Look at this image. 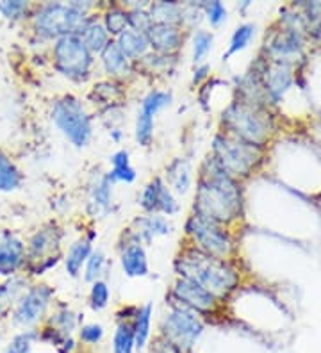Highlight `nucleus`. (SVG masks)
I'll return each mask as SVG.
<instances>
[{"instance_id": "obj_41", "label": "nucleus", "mask_w": 321, "mask_h": 353, "mask_svg": "<svg viewBox=\"0 0 321 353\" xmlns=\"http://www.w3.org/2000/svg\"><path fill=\"white\" fill-rule=\"evenodd\" d=\"M202 6V11L207 17V20L211 22V26H220V23L227 18V9L222 2H204Z\"/></svg>"}, {"instance_id": "obj_34", "label": "nucleus", "mask_w": 321, "mask_h": 353, "mask_svg": "<svg viewBox=\"0 0 321 353\" xmlns=\"http://www.w3.org/2000/svg\"><path fill=\"white\" fill-rule=\"evenodd\" d=\"M93 95L97 97V100H99L100 103L113 105V103H116L121 97H124V91L116 86L115 82L106 81V82H100V84H97V86L93 88Z\"/></svg>"}, {"instance_id": "obj_45", "label": "nucleus", "mask_w": 321, "mask_h": 353, "mask_svg": "<svg viewBox=\"0 0 321 353\" xmlns=\"http://www.w3.org/2000/svg\"><path fill=\"white\" fill-rule=\"evenodd\" d=\"M209 65H200L197 70H195V75H193V84H200L204 79L209 74Z\"/></svg>"}, {"instance_id": "obj_11", "label": "nucleus", "mask_w": 321, "mask_h": 353, "mask_svg": "<svg viewBox=\"0 0 321 353\" xmlns=\"http://www.w3.org/2000/svg\"><path fill=\"white\" fill-rule=\"evenodd\" d=\"M171 296L175 298V302L179 305L193 310L195 314L197 312L207 314V312L214 310V307H216V296H213L209 291H206V289L200 288L198 284L186 279H179L173 284Z\"/></svg>"}, {"instance_id": "obj_40", "label": "nucleus", "mask_w": 321, "mask_h": 353, "mask_svg": "<svg viewBox=\"0 0 321 353\" xmlns=\"http://www.w3.org/2000/svg\"><path fill=\"white\" fill-rule=\"evenodd\" d=\"M104 327L99 323H90V325H84V327H81V330H79V339L84 343V345H90V346H95L99 345L100 341L104 339Z\"/></svg>"}, {"instance_id": "obj_42", "label": "nucleus", "mask_w": 321, "mask_h": 353, "mask_svg": "<svg viewBox=\"0 0 321 353\" xmlns=\"http://www.w3.org/2000/svg\"><path fill=\"white\" fill-rule=\"evenodd\" d=\"M29 4L27 2H21V0H6V2H0V13L4 14L6 18H11V20H18L23 14L27 13Z\"/></svg>"}, {"instance_id": "obj_4", "label": "nucleus", "mask_w": 321, "mask_h": 353, "mask_svg": "<svg viewBox=\"0 0 321 353\" xmlns=\"http://www.w3.org/2000/svg\"><path fill=\"white\" fill-rule=\"evenodd\" d=\"M52 121L63 132L64 138H68V141L77 148L88 147V143L91 141V136H93L91 117L81 100L75 97H63L54 102Z\"/></svg>"}, {"instance_id": "obj_25", "label": "nucleus", "mask_w": 321, "mask_h": 353, "mask_svg": "<svg viewBox=\"0 0 321 353\" xmlns=\"http://www.w3.org/2000/svg\"><path fill=\"white\" fill-rule=\"evenodd\" d=\"M113 170L107 173V176L111 179V182H130L136 181V170L133 168L130 159H128L127 150H118L111 155Z\"/></svg>"}, {"instance_id": "obj_14", "label": "nucleus", "mask_w": 321, "mask_h": 353, "mask_svg": "<svg viewBox=\"0 0 321 353\" xmlns=\"http://www.w3.org/2000/svg\"><path fill=\"white\" fill-rule=\"evenodd\" d=\"M171 232V225L164 216L148 214L139 216L133 221V227L128 228V241L150 243L154 237L166 236Z\"/></svg>"}, {"instance_id": "obj_3", "label": "nucleus", "mask_w": 321, "mask_h": 353, "mask_svg": "<svg viewBox=\"0 0 321 353\" xmlns=\"http://www.w3.org/2000/svg\"><path fill=\"white\" fill-rule=\"evenodd\" d=\"M91 9L90 2H70V4H59L50 2L36 11L35 27L36 32L43 38H61L64 34H72L81 29Z\"/></svg>"}, {"instance_id": "obj_33", "label": "nucleus", "mask_w": 321, "mask_h": 353, "mask_svg": "<svg viewBox=\"0 0 321 353\" xmlns=\"http://www.w3.org/2000/svg\"><path fill=\"white\" fill-rule=\"evenodd\" d=\"M213 48V34L207 30H197L193 36V61L195 65H200L206 59L207 54Z\"/></svg>"}, {"instance_id": "obj_36", "label": "nucleus", "mask_w": 321, "mask_h": 353, "mask_svg": "<svg viewBox=\"0 0 321 353\" xmlns=\"http://www.w3.org/2000/svg\"><path fill=\"white\" fill-rule=\"evenodd\" d=\"M109 296H111V293H109V288H107V284L104 282V280H97V282H93V285H91V291H90V305L93 310H104L107 305H109Z\"/></svg>"}, {"instance_id": "obj_19", "label": "nucleus", "mask_w": 321, "mask_h": 353, "mask_svg": "<svg viewBox=\"0 0 321 353\" xmlns=\"http://www.w3.org/2000/svg\"><path fill=\"white\" fill-rule=\"evenodd\" d=\"M102 65L106 74H109L115 79H124L127 75H130L133 72V66H130V59L121 54V50L118 48V45L115 41H109L106 48L102 52Z\"/></svg>"}, {"instance_id": "obj_12", "label": "nucleus", "mask_w": 321, "mask_h": 353, "mask_svg": "<svg viewBox=\"0 0 321 353\" xmlns=\"http://www.w3.org/2000/svg\"><path fill=\"white\" fill-rule=\"evenodd\" d=\"M139 205L150 214L163 212V214L171 216L179 212V203L173 199L171 190L161 176H155L145 185L142 199H139Z\"/></svg>"}, {"instance_id": "obj_16", "label": "nucleus", "mask_w": 321, "mask_h": 353, "mask_svg": "<svg viewBox=\"0 0 321 353\" xmlns=\"http://www.w3.org/2000/svg\"><path fill=\"white\" fill-rule=\"evenodd\" d=\"M26 259V246L14 236L0 241V275H13Z\"/></svg>"}, {"instance_id": "obj_22", "label": "nucleus", "mask_w": 321, "mask_h": 353, "mask_svg": "<svg viewBox=\"0 0 321 353\" xmlns=\"http://www.w3.org/2000/svg\"><path fill=\"white\" fill-rule=\"evenodd\" d=\"M91 239H93V234L90 237H82V239H79V241L70 246L68 255L64 259V266H66V272H68L70 276H77L81 273L82 264H86L88 257L93 252Z\"/></svg>"}, {"instance_id": "obj_27", "label": "nucleus", "mask_w": 321, "mask_h": 353, "mask_svg": "<svg viewBox=\"0 0 321 353\" xmlns=\"http://www.w3.org/2000/svg\"><path fill=\"white\" fill-rule=\"evenodd\" d=\"M136 339H134L133 323L120 321L113 336V353H134Z\"/></svg>"}, {"instance_id": "obj_30", "label": "nucleus", "mask_w": 321, "mask_h": 353, "mask_svg": "<svg viewBox=\"0 0 321 353\" xmlns=\"http://www.w3.org/2000/svg\"><path fill=\"white\" fill-rule=\"evenodd\" d=\"M50 327L56 328L59 334L66 337H72V332L77 327V316L73 314L68 307H61L59 310L54 312V316L50 318Z\"/></svg>"}, {"instance_id": "obj_43", "label": "nucleus", "mask_w": 321, "mask_h": 353, "mask_svg": "<svg viewBox=\"0 0 321 353\" xmlns=\"http://www.w3.org/2000/svg\"><path fill=\"white\" fill-rule=\"evenodd\" d=\"M202 17H204L202 6H197V4L182 6V18H180V26H182V23L188 27L198 26V23L202 22Z\"/></svg>"}, {"instance_id": "obj_26", "label": "nucleus", "mask_w": 321, "mask_h": 353, "mask_svg": "<svg viewBox=\"0 0 321 353\" xmlns=\"http://www.w3.org/2000/svg\"><path fill=\"white\" fill-rule=\"evenodd\" d=\"M21 184V173L14 166V163L9 159L4 152L0 150V191L9 193V191L18 190Z\"/></svg>"}, {"instance_id": "obj_7", "label": "nucleus", "mask_w": 321, "mask_h": 353, "mask_svg": "<svg viewBox=\"0 0 321 353\" xmlns=\"http://www.w3.org/2000/svg\"><path fill=\"white\" fill-rule=\"evenodd\" d=\"M186 232L197 243L198 250L206 254L223 259L231 252V237L223 230L222 225L198 212H193L188 218Z\"/></svg>"}, {"instance_id": "obj_2", "label": "nucleus", "mask_w": 321, "mask_h": 353, "mask_svg": "<svg viewBox=\"0 0 321 353\" xmlns=\"http://www.w3.org/2000/svg\"><path fill=\"white\" fill-rule=\"evenodd\" d=\"M175 272L180 279L191 280L213 296H227L237 282V275L228 263L198 250L197 246L186 248L175 259Z\"/></svg>"}, {"instance_id": "obj_35", "label": "nucleus", "mask_w": 321, "mask_h": 353, "mask_svg": "<svg viewBox=\"0 0 321 353\" xmlns=\"http://www.w3.org/2000/svg\"><path fill=\"white\" fill-rule=\"evenodd\" d=\"M36 337H38V334L35 330L17 334L13 339L9 341V345L6 346L4 353H32V345H35Z\"/></svg>"}, {"instance_id": "obj_38", "label": "nucleus", "mask_w": 321, "mask_h": 353, "mask_svg": "<svg viewBox=\"0 0 321 353\" xmlns=\"http://www.w3.org/2000/svg\"><path fill=\"white\" fill-rule=\"evenodd\" d=\"M252 36H253V26H250V23H244V26L237 27V29L234 30V34H232L231 47H228V52L225 57L232 56V54H235V52L243 50V48L250 43Z\"/></svg>"}, {"instance_id": "obj_24", "label": "nucleus", "mask_w": 321, "mask_h": 353, "mask_svg": "<svg viewBox=\"0 0 321 353\" xmlns=\"http://www.w3.org/2000/svg\"><path fill=\"white\" fill-rule=\"evenodd\" d=\"M152 303H145L142 309H137L134 314V339H136V350L142 352L150 339V327H152Z\"/></svg>"}, {"instance_id": "obj_18", "label": "nucleus", "mask_w": 321, "mask_h": 353, "mask_svg": "<svg viewBox=\"0 0 321 353\" xmlns=\"http://www.w3.org/2000/svg\"><path fill=\"white\" fill-rule=\"evenodd\" d=\"M116 45L121 50L127 59H139V57L146 56L148 50V39H146L145 32H137L134 29H125L120 36H116Z\"/></svg>"}, {"instance_id": "obj_29", "label": "nucleus", "mask_w": 321, "mask_h": 353, "mask_svg": "<svg viewBox=\"0 0 321 353\" xmlns=\"http://www.w3.org/2000/svg\"><path fill=\"white\" fill-rule=\"evenodd\" d=\"M104 27L109 36H120L125 29H128V11L121 8H111L104 17Z\"/></svg>"}, {"instance_id": "obj_32", "label": "nucleus", "mask_w": 321, "mask_h": 353, "mask_svg": "<svg viewBox=\"0 0 321 353\" xmlns=\"http://www.w3.org/2000/svg\"><path fill=\"white\" fill-rule=\"evenodd\" d=\"M134 136H136L137 145L148 147L154 138V117L139 111L136 118V127H134Z\"/></svg>"}, {"instance_id": "obj_39", "label": "nucleus", "mask_w": 321, "mask_h": 353, "mask_svg": "<svg viewBox=\"0 0 321 353\" xmlns=\"http://www.w3.org/2000/svg\"><path fill=\"white\" fill-rule=\"evenodd\" d=\"M152 26V20L148 17V11L143 8H134L133 11H128V27L137 32H146Z\"/></svg>"}, {"instance_id": "obj_10", "label": "nucleus", "mask_w": 321, "mask_h": 353, "mask_svg": "<svg viewBox=\"0 0 321 353\" xmlns=\"http://www.w3.org/2000/svg\"><path fill=\"white\" fill-rule=\"evenodd\" d=\"M52 296H54V289L48 285L30 288L17 302V309L13 314L14 323L20 327H35L47 312Z\"/></svg>"}, {"instance_id": "obj_9", "label": "nucleus", "mask_w": 321, "mask_h": 353, "mask_svg": "<svg viewBox=\"0 0 321 353\" xmlns=\"http://www.w3.org/2000/svg\"><path fill=\"white\" fill-rule=\"evenodd\" d=\"M213 157L220 168L228 175H241L252 164V152L249 145L228 136H216L213 143Z\"/></svg>"}, {"instance_id": "obj_21", "label": "nucleus", "mask_w": 321, "mask_h": 353, "mask_svg": "<svg viewBox=\"0 0 321 353\" xmlns=\"http://www.w3.org/2000/svg\"><path fill=\"white\" fill-rule=\"evenodd\" d=\"M113 199V182L107 175L100 176L91 188L90 209L95 216H102L109 211Z\"/></svg>"}, {"instance_id": "obj_20", "label": "nucleus", "mask_w": 321, "mask_h": 353, "mask_svg": "<svg viewBox=\"0 0 321 353\" xmlns=\"http://www.w3.org/2000/svg\"><path fill=\"white\" fill-rule=\"evenodd\" d=\"M191 163L188 159H173L166 166V185L180 194H186L191 188Z\"/></svg>"}, {"instance_id": "obj_37", "label": "nucleus", "mask_w": 321, "mask_h": 353, "mask_svg": "<svg viewBox=\"0 0 321 353\" xmlns=\"http://www.w3.org/2000/svg\"><path fill=\"white\" fill-rule=\"evenodd\" d=\"M104 266H106V255H104V252L93 250L91 252L90 257H88V261H86L84 279L88 280V282H91V284H93V282H97V280H99V276L102 275Z\"/></svg>"}, {"instance_id": "obj_23", "label": "nucleus", "mask_w": 321, "mask_h": 353, "mask_svg": "<svg viewBox=\"0 0 321 353\" xmlns=\"http://www.w3.org/2000/svg\"><path fill=\"white\" fill-rule=\"evenodd\" d=\"M148 17L152 23H168V26L180 27L182 6L177 2H155L148 6Z\"/></svg>"}, {"instance_id": "obj_13", "label": "nucleus", "mask_w": 321, "mask_h": 353, "mask_svg": "<svg viewBox=\"0 0 321 353\" xmlns=\"http://www.w3.org/2000/svg\"><path fill=\"white\" fill-rule=\"evenodd\" d=\"M148 45L161 56H170L182 45V30L179 26L168 23H152L145 32Z\"/></svg>"}, {"instance_id": "obj_31", "label": "nucleus", "mask_w": 321, "mask_h": 353, "mask_svg": "<svg viewBox=\"0 0 321 353\" xmlns=\"http://www.w3.org/2000/svg\"><path fill=\"white\" fill-rule=\"evenodd\" d=\"M170 103H171V93H168V91L154 90V91H150L148 95L143 99L142 109H139V111L146 112V114H150V117H155L159 111H163V109L168 108Z\"/></svg>"}, {"instance_id": "obj_6", "label": "nucleus", "mask_w": 321, "mask_h": 353, "mask_svg": "<svg viewBox=\"0 0 321 353\" xmlns=\"http://www.w3.org/2000/svg\"><path fill=\"white\" fill-rule=\"evenodd\" d=\"M204 332V323L193 310L182 305H173L161 321V337L171 343L180 353H189L197 345L198 337Z\"/></svg>"}, {"instance_id": "obj_15", "label": "nucleus", "mask_w": 321, "mask_h": 353, "mask_svg": "<svg viewBox=\"0 0 321 353\" xmlns=\"http://www.w3.org/2000/svg\"><path fill=\"white\" fill-rule=\"evenodd\" d=\"M120 263L124 273L130 279L145 276L148 273V261H146V252L142 243L127 241V245L121 248Z\"/></svg>"}, {"instance_id": "obj_44", "label": "nucleus", "mask_w": 321, "mask_h": 353, "mask_svg": "<svg viewBox=\"0 0 321 353\" xmlns=\"http://www.w3.org/2000/svg\"><path fill=\"white\" fill-rule=\"evenodd\" d=\"M152 353H180L175 346L168 343L164 337H157L152 345Z\"/></svg>"}, {"instance_id": "obj_8", "label": "nucleus", "mask_w": 321, "mask_h": 353, "mask_svg": "<svg viewBox=\"0 0 321 353\" xmlns=\"http://www.w3.org/2000/svg\"><path fill=\"white\" fill-rule=\"evenodd\" d=\"M59 246H61V230L56 225L43 227L41 230L32 236L29 241V254L27 259L30 264H36L32 270L35 275H41L45 270L56 266L59 261Z\"/></svg>"}, {"instance_id": "obj_17", "label": "nucleus", "mask_w": 321, "mask_h": 353, "mask_svg": "<svg viewBox=\"0 0 321 353\" xmlns=\"http://www.w3.org/2000/svg\"><path fill=\"white\" fill-rule=\"evenodd\" d=\"M77 34L81 36V39L84 41V45L88 47V50L91 54H102L104 48L111 41L104 23H100L99 20H95V18L90 17L86 18L81 29L77 30Z\"/></svg>"}, {"instance_id": "obj_28", "label": "nucleus", "mask_w": 321, "mask_h": 353, "mask_svg": "<svg viewBox=\"0 0 321 353\" xmlns=\"http://www.w3.org/2000/svg\"><path fill=\"white\" fill-rule=\"evenodd\" d=\"M23 288H26V280L20 276H13L6 284L0 285V312L8 310L14 302L20 300V296L23 294L21 293Z\"/></svg>"}, {"instance_id": "obj_5", "label": "nucleus", "mask_w": 321, "mask_h": 353, "mask_svg": "<svg viewBox=\"0 0 321 353\" xmlns=\"http://www.w3.org/2000/svg\"><path fill=\"white\" fill-rule=\"evenodd\" d=\"M52 56H54V65L57 72L72 81L88 79L93 66V54L88 50L77 32L57 38Z\"/></svg>"}, {"instance_id": "obj_1", "label": "nucleus", "mask_w": 321, "mask_h": 353, "mask_svg": "<svg viewBox=\"0 0 321 353\" xmlns=\"http://www.w3.org/2000/svg\"><path fill=\"white\" fill-rule=\"evenodd\" d=\"M241 196L234 179L220 168V164L209 155L198 173L195 211L211 218L216 223H227L240 214Z\"/></svg>"}]
</instances>
